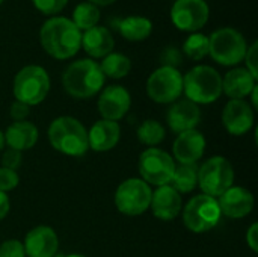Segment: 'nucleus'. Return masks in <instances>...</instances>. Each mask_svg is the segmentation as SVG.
<instances>
[{
  "instance_id": "6e6552de",
  "label": "nucleus",
  "mask_w": 258,
  "mask_h": 257,
  "mask_svg": "<svg viewBox=\"0 0 258 257\" xmlns=\"http://www.w3.org/2000/svg\"><path fill=\"white\" fill-rule=\"evenodd\" d=\"M248 45L243 35L233 27H222L209 38V55L221 65L231 67L243 61Z\"/></svg>"
},
{
  "instance_id": "f257e3e1",
  "label": "nucleus",
  "mask_w": 258,
  "mask_h": 257,
  "mask_svg": "<svg viewBox=\"0 0 258 257\" xmlns=\"http://www.w3.org/2000/svg\"><path fill=\"white\" fill-rule=\"evenodd\" d=\"M44 50L54 59H70L82 47V32L65 17L47 20L39 32Z\"/></svg>"
},
{
  "instance_id": "37998d69",
  "label": "nucleus",
  "mask_w": 258,
  "mask_h": 257,
  "mask_svg": "<svg viewBox=\"0 0 258 257\" xmlns=\"http://www.w3.org/2000/svg\"><path fill=\"white\" fill-rule=\"evenodd\" d=\"M2 3H3V0H0V5H2Z\"/></svg>"
},
{
  "instance_id": "0eeeda50",
  "label": "nucleus",
  "mask_w": 258,
  "mask_h": 257,
  "mask_svg": "<svg viewBox=\"0 0 258 257\" xmlns=\"http://www.w3.org/2000/svg\"><path fill=\"white\" fill-rule=\"evenodd\" d=\"M234 168L224 156H212L198 167V186L203 194L215 198L221 197L234 185Z\"/></svg>"
},
{
  "instance_id": "b1692460",
  "label": "nucleus",
  "mask_w": 258,
  "mask_h": 257,
  "mask_svg": "<svg viewBox=\"0 0 258 257\" xmlns=\"http://www.w3.org/2000/svg\"><path fill=\"white\" fill-rule=\"evenodd\" d=\"M119 33L128 41H142L151 35L153 24L148 18L139 15H130L118 21L116 24Z\"/></svg>"
},
{
  "instance_id": "58836bf2",
  "label": "nucleus",
  "mask_w": 258,
  "mask_h": 257,
  "mask_svg": "<svg viewBox=\"0 0 258 257\" xmlns=\"http://www.w3.org/2000/svg\"><path fill=\"white\" fill-rule=\"evenodd\" d=\"M249 95L252 97V98H251V100H252V108L255 109V108H258V85H255V88L252 89V92H251Z\"/></svg>"
},
{
  "instance_id": "423d86ee",
  "label": "nucleus",
  "mask_w": 258,
  "mask_h": 257,
  "mask_svg": "<svg viewBox=\"0 0 258 257\" xmlns=\"http://www.w3.org/2000/svg\"><path fill=\"white\" fill-rule=\"evenodd\" d=\"M181 217L183 224L192 233H206L219 224L222 214L218 204V198L200 194L192 197L186 206H183Z\"/></svg>"
},
{
  "instance_id": "2eb2a0df",
  "label": "nucleus",
  "mask_w": 258,
  "mask_h": 257,
  "mask_svg": "<svg viewBox=\"0 0 258 257\" xmlns=\"http://www.w3.org/2000/svg\"><path fill=\"white\" fill-rule=\"evenodd\" d=\"M221 214L231 220H240L248 217L255 204L254 195L243 186H231L221 197H218Z\"/></svg>"
},
{
  "instance_id": "a19ab883",
  "label": "nucleus",
  "mask_w": 258,
  "mask_h": 257,
  "mask_svg": "<svg viewBox=\"0 0 258 257\" xmlns=\"http://www.w3.org/2000/svg\"><path fill=\"white\" fill-rule=\"evenodd\" d=\"M5 148V133L0 130V151H3Z\"/></svg>"
},
{
  "instance_id": "9b49d317",
  "label": "nucleus",
  "mask_w": 258,
  "mask_h": 257,
  "mask_svg": "<svg viewBox=\"0 0 258 257\" xmlns=\"http://www.w3.org/2000/svg\"><path fill=\"white\" fill-rule=\"evenodd\" d=\"M148 97L159 105H171L183 94V74L178 68L160 67L147 80Z\"/></svg>"
},
{
  "instance_id": "f8f14e48",
  "label": "nucleus",
  "mask_w": 258,
  "mask_h": 257,
  "mask_svg": "<svg viewBox=\"0 0 258 257\" xmlns=\"http://www.w3.org/2000/svg\"><path fill=\"white\" fill-rule=\"evenodd\" d=\"M209 5L204 0H177L171 9V20L180 30L197 32L209 20Z\"/></svg>"
},
{
  "instance_id": "473e14b6",
  "label": "nucleus",
  "mask_w": 258,
  "mask_h": 257,
  "mask_svg": "<svg viewBox=\"0 0 258 257\" xmlns=\"http://www.w3.org/2000/svg\"><path fill=\"white\" fill-rule=\"evenodd\" d=\"M0 162H2V167H3V168L17 171V170L20 168L21 162H23V153L18 151V150H14V148H9V147H8V148L3 151Z\"/></svg>"
},
{
  "instance_id": "7c9ffc66",
  "label": "nucleus",
  "mask_w": 258,
  "mask_h": 257,
  "mask_svg": "<svg viewBox=\"0 0 258 257\" xmlns=\"http://www.w3.org/2000/svg\"><path fill=\"white\" fill-rule=\"evenodd\" d=\"M32 2L35 8L45 15H54L60 12L68 3V0H32Z\"/></svg>"
},
{
  "instance_id": "72a5a7b5",
  "label": "nucleus",
  "mask_w": 258,
  "mask_h": 257,
  "mask_svg": "<svg viewBox=\"0 0 258 257\" xmlns=\"http://www.w3.org/2000/svg\"><path fill=\"white\" fill-rule=\"evenodd\" d=\"M160 61H162V67H171V68H177L181 61H183V55L177 47H166L162 55H160Z\"/></svg>"
},
{
  "instance_id": "f704fd0d",
  "label": "nucleus",
  "mask_w": 258,
  "mask_h": 257,
  "mask_svg": "<svg viewBox=\"0 0 258 257\" xmlns=\"http://www.w3.org/2000/svg\"><path fill=\"white\" fill-rule=\"evenodd\" d=\"M246 61V70L258 79V42H252L251 47H248L246 50V55L243 58Z\"/></svg>"
},
{
  "instance_id": "f3484780",
  "label": "nucleus",
  "mask_w": 258,
  "mask_h": 257,
  "mask_svg": "<svg viewBox=\"0 0 258 257\" xmlns=\"http://www.w3.org/2000/svg\"><path fill=\"white\" fill-rule=\"evenodd\" d=\"M206 151V138L204 135L194 129L183 133H178L172 144V158L183 165L198 164Z\"/></svg>"
},
{
  "instance_id": "f03ea898",
  "label": "nucleus",
  "mask_w": 258,
  "mask_h": 257,
  "mask_svg": "<svg viewBox=\"0 0 258 257\" xmlns=\"http://www.w3.org/2000/svg\"><path fill=\"white\" fill-rule=\"evenodd\" d=\"M47 138L50 145L71 158H82L89 150L88 130L83 123L74 117H57L54 118L47 130Z\"/></svg>"
},
{
  "instance_id": "7ed1b4c3",
  "label": "nucleus",
  "mask_w": 258,
  "mask_h": 257,
  "mask_svg": "<svg viewBox=\"0 0 258 257\" xmlns=\"http://www.w3.org/2000/svg\"><path fill=\"white\" fill-rule=\"evenodd\" d=\"M104 74L92 59H79L67 67L62 74V86L65 92L74 98L85 100L97 95L104 85Z\"/></svg>"
},
{
  "instance_id": "a878e982",
  "label": "nucleus",
  "mask_w": 258,
  "mask_h": 257,
  "mask_svg": "<svg viewBox=\"0 0 258 257\" xmlns=\"http://www.w3.org/2000/svg\"><path fill=\"white\" fill-rule=\"evenodd\" d=\"M104 77L110 79H122L125 77L132 70V61L122 55V53H109L103 58V62L100 65Z\"/></svg>"
},
{
  "instance_id": "4c0bfd02",
  "label": "nucleus",
  "mask_w": 258,
  "mask_h": 257,
  "mask_svg": "<svg viewBox=\"0 0 258 257\" xmlns=\"http://www.w3.org/2000/svg\"><path fill=\"white\" fill-rule=\"evenodd\" d=\"M9 209H11V200L5 192L0 191V221L8 217Z\"/></svg>"
},
{
  "instance_id": "ddd939ff",
  "label": "nucleus",
  "mask_w": 258,
  "mask_h": 257,
  "mask_svg": "<svg viewBox=\"0 0 258 257\" xmlns=\"http://www.w3.org/2000/svg\"><path fill=\"white\" fill-rule=\"evenodd\" d=\"M97 108L103 120H110L118 123L128 114L132 108L130 92L121 85L106 86L98 97Z\"/></svg>"
},
{
  "instance_id": "2f4dec72",
  "label": "nucleus",
  "mask_w": 258,
  "mask_h": 257,
  "mask_svg": "<svg viewBox=\"0 0 258 257\" xmlns=\"http://www.w3.org/2000/svg\"><path fill=\"white\" fill-rule=\"evenodd\" d=\"M0 257H26L23 242L18 239H8L0 244Z\"/></svg>"
},
{
  "instance_id": "4be33fe9",
  "label": "nucleus",
  "mask_w": 258,
  "mask_h": 257,
  "mask_svg": "<svg viewBox=\"0 0 258 257\" xmlns=\"http://www.w3.org/2000/svg\"><path fill=\"white\" fill-rule=\"evenodd\" d=\"M257 85V79L246 68H233L222 79V92L231 100H243Z\"/></svg>"
},
{
  "instance_id": "aec40b11",
  "label": "nucleus",
  "mask_w": 258,
  "mask_h": 257,
  "mask_svg": "<svg viewBox=\"0 0 258 257\" xmlns=\"http://www.w3.org/2000/svg\"><path fill=\"white\" fill-rule=\"evenodd\" d=\"M121 138V127L116 121L98 120L88 130L89 148L97 153H106L113 150Z\"/></svg>"
},
{
  "instance_id": "393cba45",
  "label": "nucleus",
  "mask_w": 258,
  "mask_h": 257,
  "mask_svg": "<svg viewBox=\"0 0 258 257\" xmlns=\"http://www.w3.org/2000/svg\"><path fill=\"white\" fill-rule=\"evenodd\" d=\"M178 194H189L198 186V164L175 165L172 180L169 183Z\"/></svg>"
},
{
  "instance_id": "e433bc0d",
  "label": "nucleus",
  "mask_w": 258,
  "mask_h": 257,
  "mask_svg": "<svg viewBox=\"0 0 258 257\" xmlns=\"http://www.w3.org/2000/svg\"><path fill=\"white\" fill-rule=\"evenodd\" d=\"M246 244L248 247L254 251L258 253V224L257 223H252L246 232Z\"/></svg>"
},
{
  "instance_id": "4468645a",
  "label": "nucleus",
  "mask_w": 258,
  "mask_h": 257,
  "mask_svg": "<svg viewBox=\"0 0 258 257\" xmlns=\"http://www.w3.org/2000/svg\"><path fill=\"white\" fill-rule=\"evenodd\" d=\"M255 121L254 108L246 100H230L222 111V124L233 136L248 133Z\"/></svg>"
},
{
  "instance_id": "412c9836",
  "label": "nucleus",
  "mask_w": 258,
  "mask_h": 257,
  "mask_svg": "<svg viewBox=\"0 0 258 257\" xmlns=\"http://www.w3.org/2000/svg\"><path fill=\"white\" fill-rule=\"evenodd\" d=\"M39 138V130L38 127L30 123V121H14L12 124L8 126L5 132V144L9 148L18 150V151H26L30 150L36 145Z\"/></svg>"
},
{
  "instance_id": "6ab92c4d",
  "label": "nucleus",
  "mask_w": 258,
  "mask_h": 257,
  "mask_svg": "<svg viewBox=\"0 0 258 257\" xmlns=\"http://www.w3.org/2000/svg\"><path fill=\"white\" fill-rule=\"evenodd\" d=\"M150 209L153 215L160 221H172L175 220L183 209V198L171 185L159 186L153 195Z\"/></svg>"
},
{
  "instance_id": "5701e85b",
  "label": "nucleus",
  "mask_w": 258,
  "mask_h": 257,
  "mask_svg": "<svg viewBox=\"0 0 258 257\" xmlns=\"http://www.w3.org/2000/svg\"><path fill=\"white\" fill-rule=\"evenodd\" d=\"M82 47L92 58H104L113 52L115 39L107 27L95 26L82 35Z\"/></svg>"
},
{
  "instance_id": "20e7f679",
  "label": "nucleus",
  "mask_w": 258,
  "mask_h": 257,
  "mask_svg": "<svg viewBox=\"0 0 258 257\" xmlns=\"http://www.w3.org/2000/svg\"><path fill=\"white\" fill-rule=\"evenodd\" d=\"M183 92L195 105L215 103L222 94V76L209 65H197L183 76Z\"/></svg>"
},
{
  "instance_id": "1a4fd4ad",
  "label": "nucleus",
  "mask_w": 258,
  "mask_h": 257,
  "mask_svg": "<svg viewBox=\"0 0 258 257\" xmlns=\"http://www.w3.org/2000/svg\"><path fill=\"white\" fill-rule=\"evenodd\" d=\"M174 158L157 147H150L144 150L138 161V170L141 179L150 186H165L169 185L175 171Z\"/></svg>"
},
{
  "instance_id": "cd10ccee",
  "label": "nucleus",
  "mask_w": 258,
  "mask_h": 257,
  "mask_svg": "<svg viewBox=\"0 0 258 257\" xmlns=\"http://www.w3.org/2000/svg\"><path fill=\"white\" fill-rule=\"evenodd\" d=\"M98 20H100L98 6H95L89 2H83V3L76 6L71 21L76 24V27L79 30H88V29L95 27Z\"/></svg>"
},
{
  "instance_id": "79ce46f5",
  "label": "nucleus",
  "mask_w": 258,
  "mask_h": 257,
  "mask_svg": "<svg viewBox=\"0 0 258 257\" xmlns=\"http://www.w3.org/2000/svg\"><path fill=\"white\" fill-rule=\"evenodd\" d=\"M63 257H85V256H82V254H68V256H63Z\"/></svg>"
},
{
  "instance_id": "dca6fc26",
  "label": "nucleus",
  "mask_w": 258,
  "mask_h": 257,
  "mask_svg": "<svg viewBox=\"0 0 258 257\" xmlns=\"http://www.w3.org/2000/svg\"><path fill=\"white\" fill-rule=\"evenodd\" d=\"M26 257H54L59 251V238L50 226H36L24 236Z\"/></svg>"
},
{
  "instance_id": "c756f323",
  "label": "nucleus",
  "mask_w": 258,
  "mask_h": 257,
  "mask_svg": "<svg viewBox=\"0 0 258 257\" xmlns=\"http://www.w3.org/2000/svg\"><path fill=\"white\" fill-rule=\"evenodd\" d=\"M20 183V177L17 174V171L14 170H8L0 167V191L2 192H9L14 191Z\"/></svg>"
},
{
  "instance_id": "c85d7f7f",
  "label": "nucleus",
  "mask_w": 258,
  "mask_h": 257,
  "mask_svg": "<svg viewBox=\"0 0 258 257\" xmlns=\"http://www.w3.org/2000/svg\"><path fill=\"white\" fill-rule=\"evenodd\" d=\"M183 52L194 61H201L209 55V36L203 33H192L183 45Z\"/></svg>"
},
{
  "instance_id": "a211bd4d",
  "label": "nucleus",
  "mask_w": 258,
  "mask_h": 257,
  "mask_svg": "<svg viewBox=\"0 0 258 257\" xmlns=\"http://www.w3.org/2000/svg\"><path fill=\"white\" fill-rule=\"evenodd\" d=\"M166 121L169 129L177 135L187 130H194L201 121V109L198 105L187 98L177 100L171 103V108L166 114Z\"/></svg>"
},
{
  "instance_id": "bb28decb",
  "label": "nucleus",
  "mask_w": 258,
  "mask_h": 257,
  "mask_svg": "<svg viewBox=\"0 0 258 257\" xmlns=\"http://www.w3.org/2000/svg\"><path fill=\"white\" fill-rule=\"evenodd\" d=\"M138 139L144 144L150 147H157L166 136V130L162 126V123H159L157 120H145L141 123V126L136 130Z\"/></svg>"
},
{
  "instance_id": "9d476101",
  "label": "nucleus",
  "mask_w": 258,
  "mask_h": 257,
  "mask_svg": "<svg viewBox=\"0 0 258 257\" xmlns=\"http://www.w3.org/2000/svg\"><path fill=\"white\" fill-rule=\"evenodd\" d=\"M151 186L142 179L130 177L119 183L115 192L116 209L127 217H138L150 209L151 203Z\"/></svg>"
},
{
  "instance_id": "39448f33",
  "label": "nucleus",
  "mask_w": 258,
  "mask_h": 257,
  "mask_svg": "<svg viewBox=\"0 0 258 257\" xmlns=\"http://www.w3.org/2000/svg\"><path fill=\"white\" fill-rule=\"evenodd\" d=\"M48 91H50L48 73L39 65L23 67L14 77L12 92L15 100L26 103L30 108L42 103Z\"/></svg>"
},
{
  "instance_id": "ea45409f",
  "label": "nucleus",
  "mask_w": 258,
  "mask_h": 257,
  "mask_svg": "<svg viewBox=\"0 0 258 257\" xmlns=\"http://www.w3.org/2000/svg\"><path fill=\"white\" fill-rule=\"evenodd\" d=\"M113 2H116V0H89V3H92L95 6H107V5H112Z\"/></svg>"
},
{
  "instance_id": "c9c22d12",
  "label": "nucleus",
  "mask_w": 258,
  "mask_h": 257,
  "mask_svg": "<svg viewBox=\"0 0 258 257\" xmlns=\"http://www.w3.org/2000/svg\"><path fill=\"white\" fill-rule=\"evenodd\" d=\"M9 114H11V118L14 121H26L27 117H29V114H30V106H27L26 103H21V101L15 100L11 105Z\"/></svg>"
}]
</instances>
